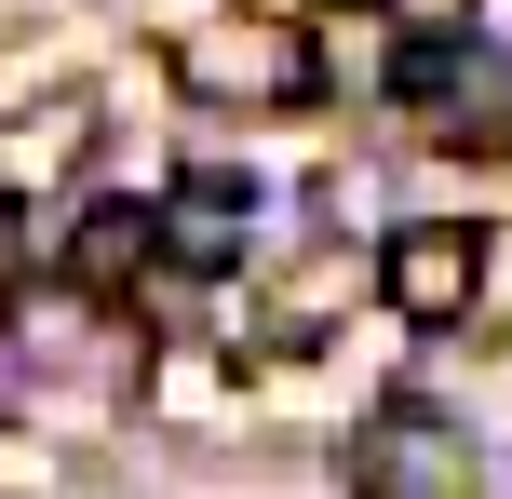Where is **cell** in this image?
<instances>
[{
	"label": "cell",
	"instance_id": "cell-7",
	"mask_svg": "<svg viewBox=\"0 0 512 499\" xmlns=\"http://www.w3.org/2000/svg\"><path fill=\"white\" fill-rule=\"evenodd\" d=\"M14 270H27V243H14V203H0V284H14Z\"/></svg>",
	"mask_w": 512,
	"mask_h": 499
},
{
	"label": "cell",
	"instance_id": "cell-6",
	"mask_svg": "<svg viewBox=\"0 0 512 499\" xmlns=\"http://www.w3.org/2000/svg\"><path fill=\"white\" fill-rule=\"evenodd\" d=\"M378 27H405V41H472V0H378Z\"/></svg>",
	"mask_w": 512,
	"mask_h": 499
},
{
	"label": "cell",
	"instance_id": "cell-5",
	"mask_svg": "<svg viewBox=\"0 0 512 499\" xmlns=\"http://www.w3.org/2000/svg\"><path fill=\"white\" fill-rule=\"evenodd\" d=\"M68 149H81V108H41V122L14 135V162H0V176L27 189V176H54V162H68Z\"/></svg>",
	"mask_w": 512,
	"mask_h": 499
},
{
	"label": "cell",
	"instance_id": "cell-1",
	"mask_svg": "<svg viewBox=\"0 0 512 499\" xmlns=\"http://www.w3.org/2000/svg\"><path fill=\"white\" fill-rule=\"evenodd\" d=\"M378 297L405 324H459L472 297H486V230H459V216H405V230L378 243Z\"/></svg>",
	"mask_w": 512,
	"mask_h": 499
},
{
	"label": "cell",
	"instance_id": "cell-3",
	"mask_svg": "<svg viewBox=\"0 0 512 499\" xmlns=\"http://www.w3.org/2000/svg\"><path fill=\"white\" fill-rule=\"evenodd\" d=\"M149 257H162V216H149V203H95V216L68 230V284H81V297H135Z\"/></svg>",
	"mask_w": 512,
	"mask_h": 499
},
{
	"label": "cell",
	"instance_id": "cell-4",
	"mask_svg": "<svg viewBox=\"0 0 512 499\" xmlns=\"http://www.w3.org/2000/svg\"><path fill=\"white\" fill-rule=\"evenodd\" d=\"M364 486H378V499H432V486H445V419L391 405V419L364 432Z\"/></svg>",
	"mask_w": 512,
	"mask_h": 499
},
{
	"label": "cell",
	"instance_id": "cell-2",
	"mask_svg": "<svg viewBox=\"0 0 512 499\" xmlns=\"http://www.w3.org/2000/svg\"><path fill=\"white\" fill-rule=\"evenodd\" d=\"M243 243H256V203H243V176H230V162L176 176V203H162V257H176V270H230Z\"/></svg>",
	"mask_w": 512,
	"mask_h": 499
}]
</instances>
